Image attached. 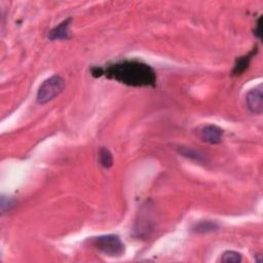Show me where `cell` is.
Returning <instances> with one entry per match:
<instances>
[{"label": "cell", "instance_id": "7a4b0ae2", "mask_svg": "<svg viewBox=\"0 0 263 263\" xmlns=\"http://www.w3.org/2000/svg\"><path fill=\"white\" fill-rule=\"evenodd\" d=\"M89 242L93 248L111 257L122 256L125 252V245L121 238L116 235H106L92 238Z\"/></svg>", "mask_w": 263, "mask_h": 263}, {"label": "cell", "instance_id": "3957f363", "mask_svg": "<svg viewBox=\"0 0 263 263\" xmlns=\"http://www.w3.org/2000/svg\"><path fill=\"white\" fill-rule=\"evenodd\" d=\"M65 80L62 76L55 74L42 82L37 92V102L45 104L59 96L65 89Z\"/></svg>", "mask_w": 263, "mask_h": 263}, {"label": "cell", "instance_id": "4fadbf2b", "mask_svg": "<svg viewBox=\"0 0 263 263\" xmlns=\"http://www.w3.org/2000/svg\"><path fill=\"white\" fill-rule=\"evenodd\" d=\"M261 20H262V18L260 17L259 20H258V22H257L256 29H255V35H256L259 39H261Z\"/></svg>", "mask_w": 263, "mask_h": 263}, {"label": "cell", "instance_id": "6da1fadb", "mask_svg": "<svg viewBox=\"0 0 263 263\" xmlns=\"http://www.w3.org/2000/svg\"><path fill=\"white\" fill-rule=\"evenodd\" d=\"M91 72L95 77L106 76L129 86L154 87L156 85L154 69L140 61H122L104 68L94 67Z\"/></svg>", "mask_w": 263, "mask_h": 263}, {"label": "cell", "instance_id": "9c48e42d", "mask_svg": "<svg viewBox=\"0 0 263 263\" xmlns=\"http://www.w3.org/2000/svg\"><path fill=\"white\" fill-rule=\"evenodd\" d=\"M179 152H180V154H182L184 157L190 159V160H192V161H195V162H198V163H204V162H206V157H204V155H203L201 152L196 151V150L193 149V148L180 147Z\"/></svg>", "mask_w": 263, "mask_h": 263}, {"label": "cell", "instance_id": "8fae6325", "mask_svg": "<svg viewBox=\"0 0 263 263\" xmlns=\"http://www.w3.org/2000/svg\"><path fill=\"white\" fill-rule=\"evenodd\" d=\"M221 261L225 263H239L242 261V254L236 251H226L222 254Z\"/></svg>", "mask_w": 263, "mask_h": 263}, {"label": "cell", "instance_id": "ba28073f", "mask_svg": "<svg viewBox=\"0 0 263 263\" xmlns=\"http://www.w3.org/2000/svg\"><path fill=\"white\" fill-rule=\"evenodd\" d=\"M219 229V225L216 222L213 221H199L197 222L192 230L193 232L196 233H209V232H213Z\"/></svg>", "mask_w": 263, "mask_h": 263}, {"label": "cell", "instance_id": "30bf717a", "mask_svg": "<svg viewBox=\"0 0 263 263\" xmlns=\"http://www.w3.org/2000/svg\"><path fill=\"white\" fill-rule=\"evenodd\" d=\"M99 161L103 168L109 169L113 165V156L112 153L105 147H102L99 151Z\"/></svg>", "mask_w": 263, "mask_h": 263}, {"label": "cell", "instance_id": "8992f818", "mask_svg": "<svg viewBox=\"0 0 263 263\" xmlns=\"http://www.w3.org/2000/svg\"><path fill=\"white\" fill-rule=\"evenodd\" d=\"M72 19L68 18L64 20L62 23H60L57 27H55L52 30L48 33V39L49 40H67L71 37V26Z\"/></svg>", "mask_w": 263, "mask_h": 263}, {"label": "cell", "instance_id": "277c9868", "mask_svg": "<svg viewBox=\"0 0 263 263\" xmlns=\"http://www.w3.org/2000/svg\"><path fill=\"white\" fill-rule=\"evenodd\" d=\"M262 85H258L251 90L246 96V104L248 109L255 114H261L263 111V92Z\"/></svg>", "mask_w": 263, "mask_h": 263}, {"label": "cell", "instance_id": "52a82bcc", "mask_svg": "<svg viewBox=\"0 0 263 263\" xmlns=\"http://www.w3.org/2000/svg\"><path fill=\"white\" fill-rule=\"evenodd\" d=\"M257 50H258L257 47H255V48L252 49L248 55L243 56V57H240L239 59L237 60V62H236L235 67H233L232 75H235V76L242 75V74L248 69V67L250 66V63H251L253 58L255 57Z\"/></svg>", "mask_w": 263, "mask_h": 263}, {"label": "cell", "instance_id": "5b68a950", "mask_svg": "<svg viewBox=\"0 0 263 263\" xmlns=\"http://www.w3.org/2000/svg\"><path fill=\"white\" fill-rule=\"evenodd\" d=\"M200 139L208 144H219L223 138V130L215 125L204 126L199 132Z\"/></svg>", "mask_w": 263, "mask_h": 263}, {"label": "cell", "instance_id": "7c38bea8", "mask_svg": "<svg viewBox=\"0 0 263 263\" xmlns=\"http://www.w3.org/2000/svg\"><path fill=\"white\" fill-rule=\"evenodd\" d=\"M15 206V200L11 197H2V213L5 214L7 211H10Z\"/></svg>", "mask_w": 263, "mask_h": 263}]
</instances>
